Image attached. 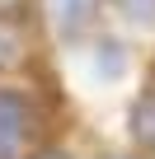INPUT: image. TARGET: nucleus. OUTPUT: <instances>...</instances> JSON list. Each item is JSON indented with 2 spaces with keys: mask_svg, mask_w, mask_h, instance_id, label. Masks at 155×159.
<instances>
[{
  "mask_svg": "<svg viewBox=\"0 0 155 159\" xmlns=\"http://www.w3.org/2000/svg\"><path fill=\"white\" fill-rule=\"evenodd\" d=\"M132 136H136V145L155 150V89L136 98V108H132Z\"/></svg>",
  "mask_w": 155,
  "mask_h": 159,
  "instance_id": "7ed1b4c3",
  "label": "nucleus"
},
{
  "mask_svg": "<svg viewBox=\"0 0 155 159\" xmlns=\"http://www.w3.org/2000/svg\"><path fill=\"white\" fill-rule=\"evenodd\" d=\"M118 10L132 24H155V0H118Z\"/></svg>",
  "mask_w": 155,
  "mask_h": 159,
  "instance_id": "39448f33",
  "label": "nucleus"
},
{
  "mask_svg": "<svg viewBox=\"0 0 155 159\" xmlns=\"http://www.w3.org/2000/svg\"><path fill=\"white\" fill-rule=\"evenodd\" d=\"M42 10H47V24H52L61 38H75V33L90 28L99 0H42Z\"/></svg>",
  "mask_w": 155,
  "mask_h": 159,
  "instance_id": "f03ea898",
  "label": "nucleus"
},
{
  "mask_svg": "<svg viewBox=\"0 0 155 159\" xmlns=\"http://www.w3.org/2000/svg\"><path fill=\"white\" fill-rule=\"evenodd\" d=\"M113 159H132V154H113Z\"/></svg>",
  "mask_w": 155,
  "mask_h": 159,
  "instance_id": "0eeeda50",
  "label": "nucleus"
},
{
  "mask_svg": "<svg viewBox=\"0 0 155 159\" xmlns=\"http://www.w3.org/2000/svg\"><path fill=\"white\" fill-rule=\"evenodd\" d=\"M28 136V103L14 89H0V159H14Z\"/></svg>",
  "mask_w": 155,
  "mask_h": 159,
  "instance_id": "f257e3e1",
  "label": "nucleus"
},
{
  "mask_svg": "<svg viewBox=\"0 0 155 159\" xmlns=\"http://www.w3.org/2000/svg\"><path fill=\"white\" fill-rule=\"evenodd\" d=\"M19 61H24V38H19V28H14V24L0 19V75L14 70Z\"/></svg>",
  "mask_w": 155,
  "mask_h": 159,
  "instance_id": "20e7f679",
  "label": "nucleus"
},
{
  "mask_svg": "<svg viewBox=\"0 0 155 159\" xmlns=\"http://www.w3.org/2000/svg\"><path fill=\"white\" fill-rule=\"evenodd\" d=\"M28 159H70V154H66V150H56V145H52V150H38V154H28Z\"/></svg>",
  "mask_w": 155,
  "mask_h": 159,
  "instance_id": "423d86ee",
  "label": "nucleus"
}]
</instances>
